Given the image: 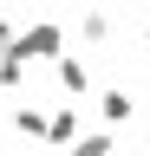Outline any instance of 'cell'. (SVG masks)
<instances>
[{
	"mask_svg": "<svg viewBox=\"0 0 150 156\" xmlns=\"http://www.w3.org/2000/svg\"><path fill=\"white\" fill-rule=\"evenodd\" d=\"M13 52H20L26 65H52V58L65 52V26L59 20H26V26H13Z\"/></svg>",
	"mask_w": 150,
	"mask_h": 156,
	"instance_id": "1",
	"label": "cell"
},
{
	"mask_svg": "<svg viewBox=\"0 0 150 156\" xmlns=\"http://www.w3.org/2000/svg\"><path fill=\"white\" fill-rule=\"evenodd\" d=\"M72 136H79V104H52V111H46V136H39V143H46V150H65Z\"/></svg>",
	"mask_w": 150,
	"mask_h": 156,
	"instance_id": "2",
	"label": "cell"
},
{
	"mask_svg": "<svg viewBox=\"0 0 150 156\" xmlns=\"http://www.w3.org/2000/svg\"><path fill=\"white\" fill-rule=\"evenodd\" d=\"M52 72H59V91H65V98H85V91H91V65H85L79 52H59Z\"/></svg>",
	"mask_w": 150,
	"mask_h": 156,
	"instance_id": "3",
	"label": "cell"
},
{
	"mask_svg": "<svg viewBox=\"0 0 150 156\" xmlns=\"http://www.w3.org/2000/svg\"><path fill=\"white\" fill-rule=\"evenodd\" d=\"M111 150H118V136H111V130H79V136L65 143V156H111Z\"/></svg>",
	"mask_w": 150,
	"mask_h": 156,
	"instance_id": "4",
	"label": "cell"
},
{
	"mask_svg": "<svg viewBox=\"0 0 150 156\" xmlns=\"http://www.w3.org/2000/svg\"><path fill=\"white\" fill-rule=\"evenodd\" d=\"M98 111H104V124L118 130V124H130V111H137V104H130V91L111 85V91H98Z\"/></svg>",
	"mask_w": 150,
	"mask_h": 156,
	"instance_id": "5",
	"label": "cell"
},
{
	"mask_svg": "<svg viewBox=\"0 0 150 156\" xmlns=\"http://www.w3.org/2000/svg\"><path fill=\"white\" fill-rule=\"evenodd\" d=\"M79 39L104 46V39H111V13H104V7H79Z\"/></svg>",
	"mask_w": 150,
	"mask_h": 156,
	"instance_id": "6",
	"label": "cell"
},
{
	"mask_svg": "<svg viewBox=\"0 0 150 156\" xmlns=\"http://www.w3.org/2000/svg\"><path fill=\"white\" fill-rule=\"evenodd\" d=\"M26 72H33V65H26L20 52H13V46H0V91H20V85H26Z\"/></svg>",
	"mask_w": 150,
	"mask_h": 156,
	"instance_id": "7",
	"label": "cell"
},
{
	"mask_svg": "<svg viewBox=\"0 0 150 156\" xmlns=\"http://www.w3.org/2000/svg\"><path fill=\"white\" fill-rule=\"evenodd\" d=\"M13 130H20L26 143H39V136H46V111L39 104H20V111H13Z\"/></svg>",
	"mask_w": 150,
	"mask_h": 156,
	"instance_id": "8",
	"label": "cell"
},
{
	"mask_svg": "<svg viewBox=\"0 0 150 156\" xmlns=\"http://www.w3.org/2000/svg\"><path fill=\"white\" fill-rule=\"evenodd\" d=\"M0 46H13V20L7 13H0Z\"/></svg>",
	"mask_w": 150,
	"mask_h": 156,
	"instance_id": "9",
	"label": "cell"
},
{
	"mask_svg": "<svg viewBox=\"0 0 150 156\" xmlns=\"http://www.w3.org/2000/svg\"><path fill=\"white\" fill-rule=\"evenodd\" d=\"M0 156H13V150H0Z\"/></svg>",
	"mask_w": 150,
	"mask_h": 156,
	"instance_id": "10",
	"label": "cell"
},
{
	"mask_svg": "<svg viewBox=\"0 0 150 156\" xmlns=\"http://www.w3.org/2000/svg\"><path fill=\"white\" fill-rule=\"evenodd\" d=\"M144 39H150V26H144Z\"/></svg>",
	"mask_w": 150,
	"mask_h": 156,
	"instance_id": "11",
	"label": "cell"
}]
</instances>
